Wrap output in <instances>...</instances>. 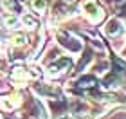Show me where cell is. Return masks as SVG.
Wrapping results in <instances>:
<instances>
[{
    "label": "cell",
    "mask_w": 126,
    "mask_h": 119,
    "mask_svg": "<svg viewBox=\"0 0 126 119\" xmlns=\"http://www.w3.org/2000/svg\"><path fill=\"white\" fill-rule=\"evenodd\" d=\"M32 4H34V7L40 9V11L45 7V0H32Z\"/></svg>",
    "instance_id": "3957f363"
},
{
    "label": "cell",
    "mask_w": 126,
    "mask_h": 119,
    "mask_svg": "<svg viewBox=\"0 0 126 119\" xmlns=\"http://www.w3.org/2000/svg\"><path fill=\"white\" fill-rule=\"evenodd\" d=\"M60 40H61V45H65V47H68L70 51H74V52H78L79 49H81V43L78 42L74 36H70V34H67V33H60Z\"/></svg>",
    "instance_id": "6da1fadb"
},
{
    "label": "cell",
    "mask_w": 126,
    "mask_h": 119,
    "mask_svg": "<svg viewBox=\"0 0 126 119\" xmlns=\"http://www.w3.org/2000/svg\"><path fill=\"white\" fill-rule=\"evenodd\" d=\"M121 31H123V29H121V24H119L117 20H112L110 24H108V27H106V33H108V34H113V33L119 34Z\"/></svg>",
    "instance_id": "7a4b0ae2"
}]
</instances>
